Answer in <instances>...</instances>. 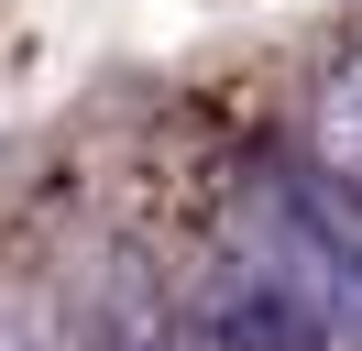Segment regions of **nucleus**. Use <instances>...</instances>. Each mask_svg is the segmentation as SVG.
Segmentation results:
<instances>
[{
  "label": "nucleus",
  "mask_w": 362,
  "mask_h": 351,
  "mask_svg": "<svg viewBox=\"0 0 362 351\" xmlns=\"http://www.w3.org/2000/svg\"><path fill=\"white\" fill-rule=\"evenodd\" d=\"M209 329L220 351H362V197L340 176L264 165L230 209Z\"/></svg>",
  "instance_id": "1"
},
{
  "label": "nucleus",
  "mask_w": 362,
  "mask_h": 351,
  "mask_svg": "<svg viewBox=\"0 0 362 351\" xmlns=\"http://www.w3.org/2000/svg\"><path fill=\"white\" fill-rule=\"evenodd\" d=\"M318 165L362 197V55H340L329 88H318Z\"/></svg>",
  "instance_id": "2"
},
{
  "label": "nucleus",
  "mask_w": 362,
  "mask_h": 351,
  "mask_svg": "<svg viewBox=\"0 0 362 351\" xmlns=\"http://www.w3.org/2000/svg\"><path fill=\"white\" fill-rule=\"evenodd\" d=\"M88 351H176V318H165L154 297H132V285H121V297L88 318Z\"/></svg>",
  "instance_id": "3"
}]
</instances>
